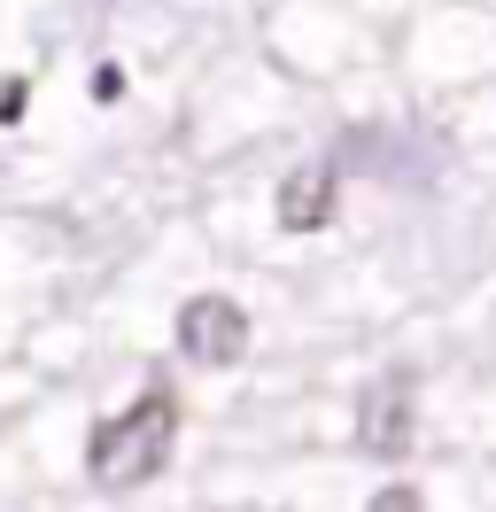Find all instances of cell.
<instances>
[{"label":"cell","instance_id":"cell-1","mask_svg":"<svg viewBox=\"0 0 496 512\" xmlns=\"http://www.w3.org/2000/svg\"><path fill=\"white\" fill-rule=\"evenodd\" d=\"M171 443H179V396L148 388L140 404H124L117 419H101L86 435V474L101 489H140L171 466Z\"/></svg>","mask_w":496,"mask_h":512},{"label":"cell","instance_id":"cell-2","mask_svg":"<svg viewBox=\"0 0 496 512\" xmlns=\"http://www.w3.org/2000/svg\"><path fill=\"white\" fill-rule=\"evenodd\" d=\"M179 350L194 357V365H241L248 311L233 303V295H194V303L179 311Z\"/></svg>","mask_w":496,"mask_h":512},{"label":"cell","instance_id":"cell-3","mask_svg":"<svg viewBox=\"0 0 496 512\" xmlns=\"http://www.w3.org/2000/svg\"><path fill=\"white\" fill-rule=\"evenodd\" d=\"M411 419H419V404H411V381H403V373H388L380 388H365L357 443H365L372 458H403V450H411Z\"/></svg>","mask_w":496,"mask_h":512},{"label":"cell","instance_id":"cell-4","mask_svg":"<svg viewBox=\"0 0 496 512\" xmlns=\"http://www.w3.org/2000/svg\"><path fill=\"white\" fill-rule=\"evenodd\" d=\"M334 187H341L334 163H303V171H287V179H279V225H287V233H318V225H334Z\"/></svg>","mask_w":496,"mask_h":512},{"label":"cell","instance_id":"cell-5","mask_svg":"<svg viewBox=\"0 0 496 512\" xmlns=\"http://www.w3.org/2000/svg\"><path fill=\"white\" fill-rule=\"evenodd\" d=\"M365 512H427V505H419V489H403V481H396V489H380Z\"/></svg>","mask_w":496,"mask_h":512},{"label":"cell","instance_id":"cell-6","mask_svg":"<svg viewBox=\"0 0 496 512\" xmlns=\"http://www.w3.org/2000/svg\"><path fill=\"white\" fill-rule=\"evenodd\" d=\"M16 117H24V78H8V86H0V125H16Z\"/></svg>","mask_w":496,"mask_h":512}]
</instances>
